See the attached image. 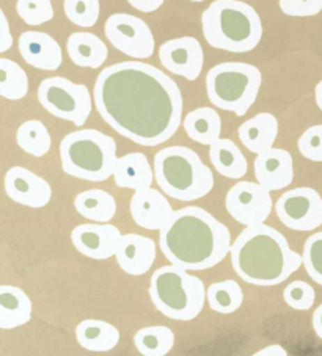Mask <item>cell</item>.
I'll return each mask as SVG.
<instances>
[{
    "instance_id": "42",
    "label": "cell",
    "mask_w": 322,
    "mask_h": 356,
    "mask_svg": "<svg viewBox=\"0 0 322 356\" xmlns=\"http://www.w3.org/2000/svg\"><path fill=\"white\" fill-rule=\"evenodd\" d=\"M314 97H316V106H318L322 112V81L314 87Z\"/></svg>"
},
{
    "instance_id": "24",
    "label": "cell",
    "mask_w": 322,
    "mask_h": 356,
    "mask_svg": "<svg viewBox=\"0 0 322 356\" xmlns=\"http://www.w3.org/2000/svg\"><path fill=\"white\" fill-rule=\"evenodd\" d=\"M76 339L89 352H110L118 346L120 331L109 322L86 318L77 325Z\"/></svg>"
},
{
    "instance_id": "7",
    "label": "cell",
    "mask_w": 322,
    "mask_h": 356,
    "mask_svg": "<svg viewBox=\"0 0 322 356\" xmlns=\"http://www.w3.org/2000/svg\"><path fill=\"white\" fill-rule=\"evenodd\" d=\"M150 297L165 317L189 322L203 311L206 289L203 281L178 266H164L153 273Z\"/></svg>"
},
{
    "instance_id": "32",
    "label": "cell",
    "mask_w": 322,
    "mask_h": 356,
    "mask_svg": "<svg viewBox=\"0 0 322 356\" xmlns=\"http://www.w3.org/2000/svg\"><path fill=\"white\" fill-rule=\"evenodd\" d=\"M63 8L68 19L84 29L95 26L101 13L99 0H63Z\"/></svg>"
},
{
    "instance_id": "1",
    "label": "cell",
    "mask_w": 322,
    "mask_h": 356,
    "mask_svg": "<svg viewBox=\"0 0 322 356\" xmlns=\"http://www.w3.org/2000/svg\"><path fill=\"white\" fill-rule=\"evenodd\" d=\"M93 99L101 118L140 146L169 141L183 122L178 83L144 61H121L99 72Z\"/></svg>"
},
{
    "instance_id": "3",
    "label": "cell",
    "mask_w": 322,
    "mask_h": 356,
    "mask_svg": "<svg viewBox=\"0 0 322 356\" xmlns=\"http://www.w3.org/2000/svg\"><path fill=\"white\" fill-rule=\"evenodd\" d=\"M231 266L240 280L253 286H277L302 266V256L282 232L268 225L245 226L230 248Z\"/></svg>"
},
{
    "instance_id": "43",
    "label": "cell",
    "mask_w": 322,
    "mask_h": 356,
    "mask_svg": "<svg viewBox=\"0 0 322 356\" xmlns=\"http://www.w3.org/2000/svg\"><path fill=\"white\" fill-rule=\"evenodd\" d=\"M190 2H198V3H200V2H204V0H190Z\"/></svg>"
},
{
    "instance_id": "31",
    "label": "cell",
    "mask_w": 322,
    "mask_h": 356,
    "mask_svg": "<svg viewBox=\"0 0 322 356\" xmlns=\"http://www.w3.org/2000/svg\"><path fill=\"white\" fill-rule=\"evenodd\" d=\"M29 93L27 72L10 58H0V96L20 101Z\"/></svg>"
},
{
    "instance_id": "5",
    "label": "cell",
    "mask_w": 322,
    "mask_h": 356,
    "mask_svg": "<svg viewBox=\"0 0 322 356\" xmlns=\"http://www.w3.org/2000/svg\"><path fill=\"white\" fill-rule=\"evenodd\" d=\"M154 179L165 195L178 201L204 198L214 187V175L187 146H169L154 156Z\"/></svg>"
},
{
    "instance_id": "33",
    "label": "cell",
    "mask_w": 322,
    "mask_h": 356,
    "mask_svg": "<svg viewBox=\"0 0 322 356\" xmlns=\"http://www.w3.org/2000/svg\"><path fill=\"white\" fill-rule=\"evenodd\" d=\"M16 11L27 26H43L54 17L51 0H17Z\"/></svg>"
},
{
    "instance_id": "36",
    "label": "cell",
    "mask_w": 322,
    "mask_h": 356,
    "mask_svg": "<svg viewBox=\"0 0 322 356\" xmlns=\"http://www.w3.org/2000/svg\"><path fill=\"white\" fill-rule=\"evenodd\" d=\"M300 154L312 162H322V124L312 126L297 141Z\"/></svg>"
},
{
    "instance_id": "18",
    "label": "cell",
    "mask_w": 322,
    "mask_h": 356,
    "mask_svg": "<svg viewBox=\"0 0 322 356\" xmlns=\"http://www.w3.org/2000/svg\"><path fill=\"white\" fill-rule=\"evenodd\" d=\"M158 247L153 238L140 234H125L116 248V262L123 272L132 276L145 275L156 261Z\"/></svg>"
},
{
    "instance_id": "21",
    "label": "cell",
    "mask_w": 322,
    "mask_h": 356,
    "mask_svg": "<svg viewBox=\"0 0 322 356\" xmlns=\"http://www.w3.org/2000/svg\"><path fill=\"white\" fill-rule=\"evenodd\" d=\"M114 179L120 188H131L134 192H139V190L151 187L154 173L145 154L131 152V154L116 159Z\"/></svg>"
},
{
    "instance_id": "16",
    "label": "cell",
    "mask_w": 322,
    "mask_h": 356,
    "mask_svg": "<svg viewBox=\"0 0 322 356\" xmlns=\"http://www.w3.org/2000/svg\"><path fill=\"white\" fill-rule=\"evenodd\" d=\"M255 177L259 186L268 192L286 188L294 179L293 156L282 148H270L256 154Z\"/></svg>"
},
{
    "instance_id": "15",
    "label": "cell",
    "mask_w": 322,
    "mask_h": 356,
    "mask_svg": "<svg viewBox=\"0 0 322 356\" xmlns=\"http://www.w3.org/2000/svg\"><path fill=\"white\" fill-rule=\"evenodd\" d=\"M5 192L17 204L41 209L52 198L51 184L24 167H13L5 175Z\"/></svg>"
},
{
    "instance_id": "6",
    "label": "cell",
    "mask_w": 322,
    "mask_h": 356,
    "mask_svg": "<svg viewBox=\"0 0 322 356\" xmlns=\"http://www.w3.org/2000/svg\"><path fill=\"white\" fill-rule=\"evenodd\" d=\"M116 159L115 140L96 129L68 134L60 143L61 168L82 181H107L114 176Z\"/></svg>"
},
{
    "instance_id": "17",
    "label": "cell",
    "mask_w": 322,
    "mask_h": 356,
    "mask_svg": "<svg viewBox=\"0 0 322 356\" xmlns=\"http://www.w3.org/2000/svg\"><path fill=\"white\" fill-rule=\"evenodd\" d=\"M129 207L134 223L150 231L162 229L175 212L169 200L159 190L151 187L135 192Z\"/></svg>"
},
{
    "instance_id": "14",
    "label": "cell",
    "mask_w": 322,
    "mask_h": 356,
    "mask_svg": "<svg viewBox=\"0 0 322 356\" xmlns=\"http://www.w3.org/2000/svg\"><path fill=\"white\" fill-rule=\"evenodd\" d=\"M121 232L109 223L79 225L71 232V242L79 253L90 259L105 261L115 256L121 241Z\"/></svg>"
},
{
    "instance_id": "11",
    "label": "cell",
    "mask_w": 322,
    "mask_h": 356,
    "mask_svg": "<svg viewBox=\"0 0 322 356\" xmlns=\"http://www.w3.org/2000/svg\"><path fill=\"white\" fill-rule=\"evenodd\" d=\"M275 212L289 229L300 232L318 229L322 225V196L309 187L288 190L278 198Z\"/></svg>"
},
{
    "instance_id": "26",
    "label": "cell",
    "mask_w": 322,
    "mask_h": 356,
    "mask_svg": "<svg viewBox=\"0 0 322 356\" xmlns=\"http://www.w3.org/2000/svg\"><path fill=\"white\" fill-rule=\"evenodd\" d=\"M183 127L187 137L197 143L210 146L220 138L222 120L220 115L210 107L195 108L185 115Z\"/></svg>"
},
{
    "instance_id": "23",
    "label": "cell",
    "mask_w": 322,
    "mask_h": 356,
    "mask_svg": "<svg viewBox=\"0 0 322 356\" xmlns=\"http://www.w3.org/2000/svg\"><path fill=\"white\" fill-rule=\"evenodd\" d=\"M68 57L80 67L98 70L107 60L109 49L101 38L89 32H76L66 41Z\"/></svg>"
},
{
    "instance_id": "41",
    "label": "cell",
    "mask_w": 322,
    "mask_h": 356,
    "mask_svg": "<svg viewBox=\"0 0 322 356\" xmlns=\"http://www.w3.org/2000/svg\"><path fill=\"white\" fill-rule=\"evenodd\" d=\"M313 328H314V333L322 339V303L316 308L313 314Z\"/></svg>"
},
{
    "instance_id": "34",
    "label": "cell",
    "mask_w": 322,
    "mask_h": 356,
    "mask_svg": "<svg viewBox=\"0 0 322 356\" xmlns=\"http://www.w3.org/2000/svg\"><path fill=\"white\" fill-rule=\"evenodd\" d=\"M302 264L309 278L322 286V231L307 238L303 245Z\"/></svg>"
},
{
    "instance_id": "40",
    "label": "cell",
    "mask_w": 322,
    "mask_h": 356,
    "mask_svg": "<svg viewBox=\"0 0 322 356\" xmlns=\"http://www.w3.org/2000/svg\"><path fill=\"white\" fill-rule=\"evenodd\" d=\"M252 356H288V352L282 346L274 343V346H268L261 350H258V352Z\"/></svg>"
},
{
    "instance_id": "37",
    "label": "cell",
    "mask_w": 322,
    "mask_h": 356,
    "mask_svg": "<svg viewBox=\"0 0 322 356\" xmlns=\"http://www.w3.org/2000/svg\"><path fill=\"white\" fill-rule=\"evenodd\" d=\"M280 10L286 16L309 17L322 11V0H278Z\"/></svg>"
},
{
    "instance_id": "38",
    "label": "cell",
    "mask_w": 322,
    "mask_h": 356,
    "mask_svg": "<svg viewBox=\"0 0 322 356\" xmlns=\"http://www.w3.org/2000/svg\"><path fill=\"white\" fill-rule=\"evenodd\" d=\"M13 46V36H11L10 24L3 10L0 8V54L7 52Z\"/></svg>"
},
{
    "instance_id": "2",
    "label": "cell",
    "mask_w": 322,
    "mask_h": 356,
    "mask_svg": "<svg viewBox=\"0 0 322 356\" xmlns=\"http://www.w3.org/2000/svg\"><path fill=\"white\" fill-rule=\"evenodd\" d=\"M159 245L173 266L208 270L230 254L231 234L204 209L189 206L173 212L170 222L159 232Z\"/></svg>"
},
{
    "instance_id": "10",
    "label": "cell",
    "mask_w": 322,
    "mask_h": 356,
    "mask_svg": "<svg viewBox=\"0 0 322 356\" xmlns=\"http://www.w3.org/2000/svg\"><path fill=\"white\" fill-rule=\"evenodd\" d=\"M104 33L116 51L131 58L145 60L154 54L156 41L148 24L137 16L115 13L105 21Z\"/></svg>"
},
{
    "instance_id": "29",
    "label": "cell",
    "mask_w": 322,
    "mask_h": 356,
    "mask_svg": "<svg viewBox=\"0 0 322 356\" xmlns=\"http://www.w3.org/2000/svg\"><path fill=\"white\" fill-rule=\"evenodd\" d=\"M209 308L219 314H233L244 302V292L234 280H225L210 284L206 289Z\"/></svg>"
},
{
    "instance_id": "35",
    "label": "cell",
    "mask_w": 322,
    "mask_h": 356,
    "mask_svg": "<svg viewBox=\"0 0 322 356\" xmlns=\"http://www.w3.org/2000/svg\"><path fill=\"white\" fill-rule=\"evenodd\" d=\"M283 298L288 306L297 311H307L313 308L316 292L305 281H293L284 287Z\"/></svg>"
},
{
    "instance_id": "25",
    "label": "cell",
    "mask_w": 322,
    "mask_h": 356,
    "mask_svg": "<svg viewBox=\"0 0 322 356\" xmlns=\"http://www.w3.org/2000/svg\"><path fill=\"white\" fill-rule=\"evenodd\" d=\"M209 159L217 173L228 179H240L247 175L249 163L239 149V146L230 138H219L209 146Z\"/></svg>"
},
{
    "instance_id": "28",
    "label": "cell",
    "mask_w": 322,
    "mask_h": 356,
    "mask_svg": "<svg viewBox=\"0 0 322 356\" xmlns=\"http://www.w3.org/2000/svg\"><path fill=\"white\" fill-rule=\"evenodd\" d=\"M134 346L144 356H167L175 347V333L164 325L141 328L134 334Z\"/></svg>"
},
{
    "instance_id": "20",
    "label": "cell",
    "mask_w": 322,
    "mask_h": 356,
    "mask_svg": "<svg viewBox=\"0 0 322 356\" xmlns=\"http://www.w3.org/2000/svg\"><path fill=\"white\" fill-rule=\"evenodd\" d=\"M239 138L247 149L253 154L274 148L278 135V120L272 113L261 112L253 116L239 127Z\"/></svg>"
},
{
    "instance_id": "19",
    "label": "cell",
    "mask_w": 322,
    "mask_h": 356,
    "mask_svg": "<svg viewBox=\"0 0 322 356\" xmlns=\"http://www.w3.org/2000/svg\"><path fill=\"white\" fill-rule=\"evenodd\" d=\"M20 52L26 63L41 71H57L63 61L59 42L43 32H24L20 36Z\"/></svg>"
},
{
    "instance_id": "30",
    "label": "cell",
    "mask_w": 322,
    "mask_h": 356,
    "mask_svg": "<svg viewBox=\"0 0 322 356\" xmlns=\"http://www.w3.org/2000/svg\"><path fill=\"white\" fill-rule=\"evenodd\" d=\"M17 146L27 154L33 157L46 156L51 149L52 138L47 127L38 120H30L22 122L16 132Z\"/></svg>"
},
{
    "instance_id": "13",
    "label": "cell",
    "mask_w": 322,
    "mask_h": 356,
    "mask_svg": "<svg viewBox=\"0 0 322 356\" xmlns=\"http://www.w3.org/2000/svg\"><path fill=\"white\" fill-rule=\"evenodd\" d=\"M159 60L171 74L194 82L203 71L204 54L197 38L181 36V38L167 41L159 47Z\"/></svg>"
},
{
    "instance_id": "27",
    "label": "cell",
    "mask_w": 322,
    "mask_h": 356,
    "mask_svg": "<svg viewBox=\"0 0 322 356\" xmlns=\"http://www.w3.org/2000/svg\"><path fill=\"white\" fill-rule=\"evenodd\" d=\"M74 207L95 223H109L116 213V201L112 195L101 188H91L79 193L74 200Z\"/></svg>"
},
{
    "instance_id": "9",
    "label": "cell",
    "mask_w": 322,
    "mask_h": 356,
    "mask_svg": "<svg viewBox=\"0 0 322 356\" xmlns=\"http://www.w3.org/2000/svg\"><path fill=\"white\" fill-rule=\"evenodd\" d=\"M38 101L55 118L84 126L90 118L93 101L89 88L65 77H47L38 87Z\"/></svg>"
},
{
    "instance_id": "12",
    "label": "cell",
    "mask_w": 322,
    "mask_h": 356,
    "mask_svg": "<svg viewBox=\"0 0 322 356\" xmlns=\"http://www.w3.org/2000/svg\"><path fill=\"white\" fill-rule=\"evenodd\" d=\"M227 211L244 226L261 225L269 218L274 202L270 192L258 182L240 181L230 188L225 200Z\"/></svg>"
},
{
    "instance_id": "22",
    "label": "cell",
    "mask_w": 322,
    "mask_h": 356,
    "mask_svg": "<svg viewBox=\"0 0 322 356\" xmlns=\"http://www.w3.org/2000/svg\"><path fill=\"white\" fill-rule=\"evenodd\" d=\"M32 300L21 287L0 286V330H13L32 318Z\"/></svg>"
},
{
    "instance_id": "8",
    "label": "cell",
    "mask_w": 322,
    "mask_h": 356,
    "mask_svg": "<svg viewBox=\"0 0 322 356\" xmlns=\"http://www.w3.org/2000/svg\"><path fill=\"white\" fill-rule=\"evenodd\" d=\"M263 85L261 71L240 61H225L206 74V93L213 106L244 116L255 104Z\"/></svg>"
},
{
    "instance_id": "39",
    "label": "cell",
    "mask_w": 322,
    "mask_h": 356,
    "mask_svg": "<svg viewBox=\"0 0 322 356\" xmlns=\"http://www.w3.org/2000/svg\"><path fill=\"white\" fill-rule=\"evenodd\" d=\"M128 2L141 13H154V11L162 7L165 0H128Z\"/></svg>"
},
{
    "instance_id": "4",
    "label": "cell",
    "mask_w": 322,
    "mask_h": 356,
    "mask_svg": "<svg viewBox=\"0 0 322 356\" xmlns=\"http://www.w3.org/2000/svg\"><path fill=\"white\" fill-rule=\"evenodd\" d=\"M208 44L233 54L252 52L263 38L261 17L243 0H214L201 15Z\"/></svg>"
}]
</instances>
